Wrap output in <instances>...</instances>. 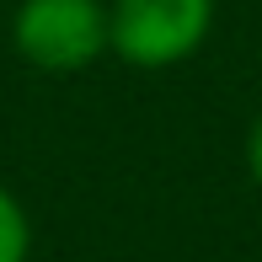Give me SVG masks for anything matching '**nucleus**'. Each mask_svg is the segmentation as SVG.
<instances>
[{"label": "nucleus", "instance_id": "nucleus-3", "mask_svg": "<svg viewBox=\"0 0 262 262\" xmlns=\"http://www.w3.org/2000/svg\"><path fill=\"white\" fill-rule=\"evenodd\" d=\"M32 252V220L11 187H0V262H27Z\"/></svg>", "mask_w": 262, "mask_h": 262}, {"label": "nucleus", "instance_id": "nucleus-2", "mask_svg": "<svg viewBox=\"0 0 262 262\" xmlns=\"http://www.w3.org/2000/svg\"><path fill=\"white\" fill-rule=\"evenodd\" d=\"M11 43L27 64L70 75L113 49L107 0H21L11 16Z\"/></svg>", "mask_w": 262, "mask_h": 262}, {"label": "nucleus", "instance_id": "nucleus-4", "mask_svg": "<svg viewBox=\"0 0 262 262\" xmlns=\"http://www.w3.org/2000/svg\"><path fill=\"white\" fill-rule=\"evenodd\" d=\"M246 171H252V182L262 187V113H257L252 134H246Z\"/></svg>", "mask_w": 262, "mask_h": 262}, {"label": "nucleus", "instance_id": "nucleus-1", "mask_svg": "<svg viewBox=\"0 0 262 262\" xmlns=\"http://www.w3.org/2000/svg\"><path fill=\"white\" fill-rule=\"evenodd\" d=\"M214 0H107L113 54L139 70H171L204 49Z\"/></svg>", "mask_w": 262, "mask_h": 262}]
</instances>
